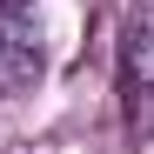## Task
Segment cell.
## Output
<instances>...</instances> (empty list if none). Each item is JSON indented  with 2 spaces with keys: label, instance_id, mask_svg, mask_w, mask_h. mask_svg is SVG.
Returning <instances> with one entry per match:
<instances>
[{
  "label": "cell",
  "instance_id": "6da1fadb",
  "mask_svg": "<svg viewBox=\"0 0 154 154\" xmlns=\"http://www.w3.org/2000/svg\"><path fill=\"white\" fill-rule=\"evenodd\" d=\"M114 94H121V127L134 141H154V0L121 20Z\"/></svg>",
  "mask_w": 154,
  "mask_h": 154
},
{
  "label": "cell",
  "instance_id": "7a4b0ae2",
  "mask_svg": "<svg viewBox=\"0 0 154 154\" xmlns=\"http://www.w3.org/2000/svg\"><path fill=\"white\" fill-rule=\"evenodd\" d=\"M47 74V40H40V20L34 7H0V100L7 94H27Z\"/></svg>",
  "mask_w": 154,
  "mask_h": 154
}]
</instances>
